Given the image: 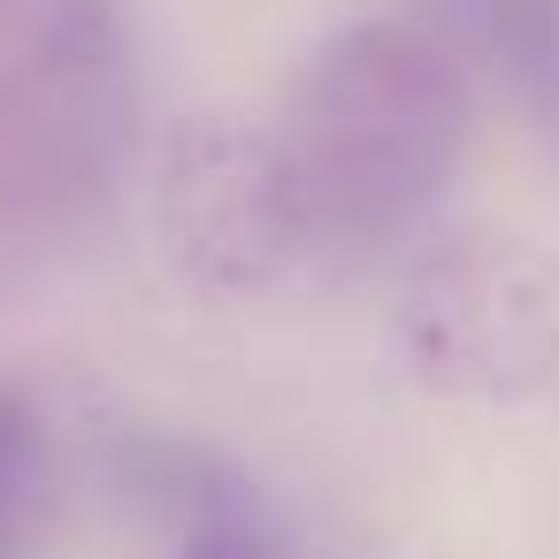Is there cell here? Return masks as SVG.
I'll list each match as a JSON object with an SVG mask.
<instances>
[{
  "label": "cell",
  "mask_w": 559,
  "mask_h": 559,
  "mask_svg": "<svg viewBox=\"0 0 559 559\" xmlns=\"http://www.w3.org/2000/svg\"><path fill=\"white\" fill-rule=\"evenodd\" d=\"M399 360L444 399L559 391V253L528 238H452L421 253L391 307Z\"/></svg>",
  "instance_id": "2"
},
{
  "label": "cell",
  "mask_w": 559,
  "mask_h": 559,
  "mask_svg": "<svg viewBox=\"0 0 559 559\" xmlns=\"http://www.w3.org/2000/svg\"><path fill=\"white\" fill-rule=\"evenodd\" d=\"M116 483L177 528L169 559H284L253 483L185 437H116Z\"/></svg>",
  "instance_id": "5"
},
{
  "label": "cell",
  "mask_w": 559,
  "mask_h": 559,
  "mask_svg": "<svg viewBox=\"0 0 559 559\" xmlns=\"http://www.w3.org/2000/svg\"><path fill=\"white\" fill-rule=\"evenodd\" d=\"M307 276H345L429 223L467 146V78L414 24L330 32L261 131Z\"/></svg>",
  "instance_id": "1"
},
{
  "label": "cell",
  "mask_w": 559,
  "mask_h": 559,
  "mask_svg": "<svg viewBox=\"0 0 559 559\" xmlns=\"http://www.w3.org/2000/svg\"><path fill=\"white\" fill-rule=\"evenodd\" d=\"M123 116L116 0H0V139L9 154L78 177Z\"/></svg>",
  "instance_id": "3"
},
{
  "label": "cell",
  "mask_w": 559,
  "mask_h": 559,
  "mask_svg": "<svg viewBox=\"0 0 559 559\" xmlns=\"http://www.w3.org/2000/svg\"><path fill=\"white\" fill-rule=\"evenodd\" d=\"M154 223L169 261L207 292H276L307 276V246L292 230L261 131H238V123L177 131L162 154Z\"/></svg>",
  "instance_id": "4"
},
{
  "label": "cell",
  "mask_w": 559,
  "mask_h": 559,
  "mask_svg": "<svg viewBox=\"0 0 559 559\" xmlns=\"http://www.w3.org/2000/svg\"><path fill=\"white\" fill-rule=\"evenodd\" d=\"M55 506V444L24 391H0V559H32Z\"/></svg>",
  "instance_id": "6"
}]
</instances>
